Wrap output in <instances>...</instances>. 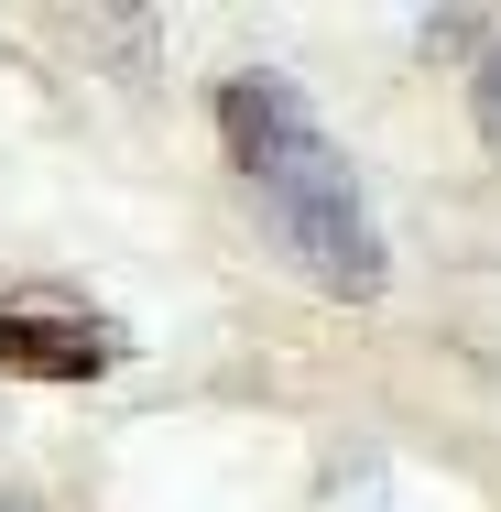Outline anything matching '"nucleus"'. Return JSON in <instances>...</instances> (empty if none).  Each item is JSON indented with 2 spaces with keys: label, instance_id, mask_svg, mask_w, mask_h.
Segmentation results:
<instances>
[{
  "label": "nucleus",
  "instance_id": "f03ea898",
  "mask_svg": "<svg viewBox=\"0 0 501 512\" xmlns=\"http://www.w3.org/2000/svg\"><path fill=\"white\" fill-rule=\"evenodd\" d=\"M120 360V327L88 306H66V295H0V371H22V382H88Z\"/></svg>",
  "mask_w": 501,
  "mask_h": 512
},
{
  "label": "nucleus",
  "instance_id": "f257e3e1",
  "mask_svg": "<svg viewBox=\"0 0 501 512\" xmlns=\"http://www.w3.org/2000/svg\"><path fill=\"white\" fill-rule=\"evenodd\" d=\"M218 142H229V164L273 197L284 251H295L327 295L371 306V295H382V240H371V207L349 186L338 142L316 131V109H305L284 77H229V88H218Z\"/></svg>",
  "mask_w": 501,
  "mask_h": 512
},
{
  "label": "nucleus",
  "instance_id": "7ed1b4c3",
  "mask_svg": "<svg viewBox=\"0 0 501 512\" xmlns=\"http://www.w3.org/2000/svg\"><path fill=\"white\" fill-rule=\"evenodd\" d=\"M480 131H491V153H501V44H491V66H480Z\"/></svg>",
  "mask_w": 501,
  "mask_h": 512
}]
</instances>
